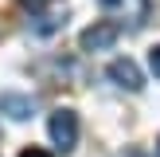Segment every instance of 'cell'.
<instances>
[{"label": "cell", "instance_id": "6da1fadb", "mask_svg": "<svg viewBox=\"0 0 160 157\" xmlns=\"http://www.w3.org/2000/svg\"><path fill=\"white\" fill-rule=\"evenodd\" d=\"M47 133H51V141H55L59 153H70V149L78 145V114L74 110H55L51 122H47Z\"/></svg>", "mask_w": 160, "mask_h": 157}, {"label": "cell", "instance_id": "7a4b0ae2", "mask_svg": "<svg viewBox=\"0 0 160 157\" xmlns=\"http://www.w3.org/2000/svg\"><path fill=\"white\" fill-rule=\"evenodd\" d=\"M23 8L31 12V20H35V31H39V35H51L59 24H67V20H59L62 8H67V0H23Z\"/></svg>", "mask_w": 160, "mask_h": 157}, {"label": "cell", "instance_id": "3957f363", "mask_svg": "<svg viewBox=\"0 0 160 157\" xmlns=\"http://www.w3.org/2000/svg\"><path fill=\"white\" fill-rule=\"evenodd\" d=\"M113 20H125L129 28H141L148 16V0H98Z\"/></svg>", "mask_w": 160, "mask_h": 157}, {"label": "cell", "instance_id": "277c9868", "mask_svg": "<svg viewBox=\"0 0 160 157\" xmlns=\"http://www.w3.org/2000/svg\"><path fill=\"white\" fill-rule=\"evenodd\" d=\"M106 75L113 78V86H121V90H129V94H137L141 86H145V75H141V67L133 59H113L106 67Z\"/></svg>", "mask_w": 160, "mask_h": 157}, {"label": "cell", "instance_id": "5b68a950", "mask_svg": "<svg viewBox=\"0 0 160 157\" xmlns=\"http://www.w3.org/2000/svg\"><path fill=\"white\" fill-rule=\"evenodd\" d=\"M0 114H8L12 122H28L35 114V98L31 94H16V90H0Z\"/></svg>", "mask_w": 160, "mask_h": 157}, {"label": "cell", "instance_id": "8992f818", "mask_svg": "<svg viewBox=\"0 0 160 157\" xmlns=\"http://www.w3.org/2000/svg\"><path fill=\"white\" fill-rule=\"evenodd\" d=\"M78 43H82V51H109L117 43V24H90Z\"/></svg>", "mask_w": 160, "mask_h": 157}, {"label": "cell", "instance_id": "52a82bcc", "mask_svg": "<svg viewBox=\"0 0 160 157\" xmlns=\"http://www.w3.org/2000/svg\"><path fill=\"white\" fill-rule=\"evenodd\" d=\"M148 67H152V75L160 78V47H152V51H148Z\"/></svg>", "mask_w": 160, "mask_h": 157}, {"label": "cell", "instance_id": "ba28073f", "mask_svg": "<svg viewBox=\"0 0 160 157\" xmlns=\"http://www.w3.org/2000/svg\"><path fill=\"white\" fill-rule=\"evenodd\" d=\"M20 157H51V153H43V149H35V145H31V149H23Z\"/></svg>", "mask_w": 160, "mask_h": 157}, {"label": "cell", "instance_id": "9c48e42d", "mask_svg": "<svg viewBox=\"0 0 160 157\" xmlns=\"http://www.w3.org/2000/svg\"><path fill=\"white\" fill-rule=\"evenodd\" d=\"M156 157H160V141H156Z\"/></svg>", "mask_w": 160, "mask_h": 157}]
</instances>
